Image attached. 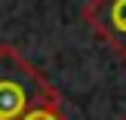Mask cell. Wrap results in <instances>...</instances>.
<instances>
[{
    "instance_id": "cell-1",
    "label": "cell",
    "mask_w": 126,
    "mask_h": 120,
    "mask_svg": "<svg viewBox=\"0 0 126 120\" xmlns=\"http://www.w3.org/2000/svg\"><path fill=\"white\" fill-rule=\"evenodd\" d=\"M52 99H62L59 89L16 46L0 43V120H25Z\"/></svg>"
},
{
    "instance_id": "cell-2",
    "label": "cell",
    "mask_w": 126,
    "mask_h": 120,
    "mask_svg": "<svg viewBox=\"0 0 126 120\" xmlns=\"http://www.w3.org/2000/svg\"><path fill=\"white\" fill-rule=\"evenodd\" d=\"M80 18L105 40V46L126 62V0H86Z\"/></svg>"
},
{
    "instance_id": "cell-4",
    "label": "cell",
    "mask_w": 126,
    "mask_h": 120,
    "mask_svg": "<svg viewBox=\"0 0 126 120\" xmlns=\"http://www.w3.org/2000/svg\"><path fill=\"white\" fill-rule=\"evenodd\" d=\"M123 120H126V117H123Z\"/></svg>"
},
{
    "instance_id": "cell-3",
    "label": "cell",
    "mask_w": 126,
    "mask_h": 120,
    "mask_svg": "<svg viewBox=\"0 0 126 120\" xmlns=\"http://www.w3.org/2000/svg\"><path fill=\"white\" fill-rule=\"evenodd\" d=\"M25 120H68V117H65V111H62V99H52V102L34 108Z\"/></svg>"
}]
</instances>
